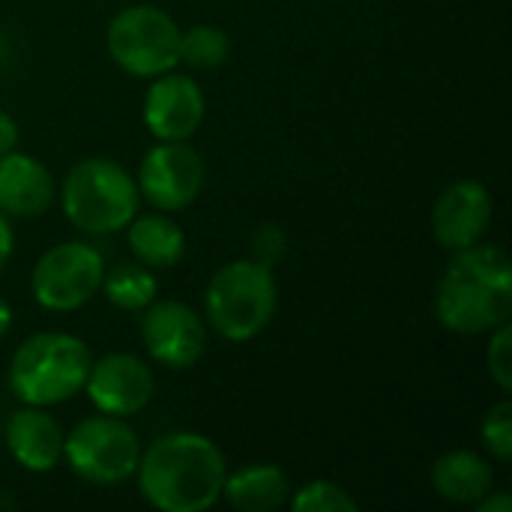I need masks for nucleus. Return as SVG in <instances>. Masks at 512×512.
Segmentation results:
<instances>
[{"label": "nucleus", "mask_w": 512, "mask_h": 512, "mask_svg": "<svg viewBox=\"0 0 512 512\" xmlns=\"http://www.w3.org/2000/svg\"><path fill=\"white\" fill-rule=\"evenodd\" d=\"M228 459L201 432H168L156 438L135 468L141 498L159 512H207L222 501Z\"/></svg>", "instance_id": "1"}, {"label": "nucleus", "mask_w": 512, "mask_h": 512, "mask_svg": "<svg viewBox=\"0 0 512 512\" xmlns=\"http://www.w3.org/2000/svg\"><path fill=\"white\" fill-rule=\"evenodd\" d=\"M435 318L456 336H489L512 318V264L498 243L450 252L435 288Z\"/></svg>", "instance_id": "2"}, {"label": "nucleus", "mask_w": 512, "mask_h": 512, "mask_svg": "<svg viewBox=\"0 0 512 512\" xmlns=\"http://www.w3.org/2000/svg\"><path fill=\"white\" fill-rule=\"evenodd\" d=\"M90 348L84 339L63 330L27 336L9 360V393L21 405L54 408L84 390L90 372Z\"/></svg>", "instance_id": "3"}, {"label": "nucleus", "mask_w": 512, "mask_h": 512, "mask_svg": "<svg viewBox=\"0 0 512 512\" xmlns=\"http://www.w3.org/2000/svg\"><path fill=\"white\" fill-rule=\"evenodd\" d=\"M60 207L69 225L81 234H117L141 207L135 174L114 159L87 156L66 171L60 183Z\"/></svg>", "instance_id": "4"}, {"label": "nucleus", "mask_w": 512, "mask_h": 512, "mask_svg": "<svg viewBox=\"0 0 512 512\" xmlns=\"http://www.w3.org/2000/svg\"><path fill=\"white\" fill-rule=\"evenodd\" d=\"M279 309V285L273 267L255 258L222 264L204 288V321L225 342H249L261 336Z\"/></svg>", "instance_id": "5"}, {"label": "nucleus", "mask_w": 512, "mask_h": 512, "mask_svg": "<svg viewBox=\"0 0 512 512\" xmlns=\"http://www.w3.org/2000/svg\"><path fill=\"white\" fill-rule=\"evenodd\" d=\"M180 24L153 3L120 9L105 33L108 57L132 78H156L180 66Z\"/></svg>", "instance_id": "6"}, {"label": "nucleus", "mask_w": 512, "mask_h": 512, "mask_svg": "<svg viewBox=\"0 0 512 512\" xmlns=\"http://www.w3.org/2000/svg\"><path fill=\"white\" fill-rule=\"evenodd\" d=\"M63 459L69 471L90 486H120L135 477L141 438L126 417L96 411L66 432Z\"/></svg>", "instance_id": "7"}, {"label": "nucleus", "mask_w": 512, "mask_h": 512, "mask_svg": "<svg viewBox=\"0 0 512 512\" xmlns=\"http://www.w3.org/2000/svg\"><path fill=\"white\" fill-rule=\"evenodd\" d=\"M105 258L84 240H66L39 255L30 273L33 300L54 315L84 309L102 288Z\"/></svg>", "instance_id": "8"}, {"label": "nucleus", "mask_w": 512, "mask_h": 512, "mask_svg": "<svg viewBox=\"0 0 512 512\" xmlns=\"http://www.w3.org/2000/svg\"><path fill=\"white\" fill-rule=\"evenodd\" d=\"M207 165L189 141H156L138 162L135 186L141 201L162 213L192 207L204 189Z\"/></svg>", "instance_id": "9"}, {"label": "nucleus", "mask_w": 512, "mask_h": 512, "mask_svg": "<svg viewBox=\"0 0 512 512\" xmlns=\"http://www.w3.org/2000/svg\"><path fill=\"white\" fill-rule=\"evenodd\" d=\"M141 345L165 369H192L207 351V321L183 300H153L141 312Z\"/></svg>", "instance_id": "10"}, {"label": "nucleus", "mask_w": 512, "mask_h": 512, "mask_svg": "<svg viewBox=\"0 0 512 512\" xmlns=\"http://www.w3.org/2000/svg\"><path fill=\"white\" fill-rule=\"evenodd\" d=\"M99 414L135 417L156 396V378L147 360L129 351H111L90 363L84 390Z\"/></svg>", "instance_id": "11"}, {"label": "nucleus", "mask_w": 512, "mask_h": 512, "mask_svg": "<svg viewBox=\"0 0 512 512\" xmlns=\"http://www.w3.org/2000/svg\"><path fill=\"white\" fill-rule=\"evenodd\" d=\"M207 114V96L192 75L177 69L150 78L141 117L156 141H189Z\"/></svg>", "instance_id": "12"}, {"label": "nucleus", "mask_w": 512, "mask_h": 512, "mask_svg": "<svg viewBox=\"0 0 512 512\" xmlns=\"http://www.w3.org/2000/svg\"><path fill=\"white\" fill-rule=\"evenodd\" d=\"M495 216V201L486 183L480 180H456L450 183L432 204V237L441 249L459 252L480 240H486Z\"/></svg>", "instance_id": "13"}, {"label": "nucleus", "mask_w": 512, "mask_h": 512, "mask_svg": "<svg viewBox=\"0 0 512 512\" xmlns=\"http://www.w3.org/2000/svg\"><path fill=\"white\" fill-rule=\"evenodd\" d=\"M57 201L54 174L30 153L9 150L0 156V213L9 219H33Z\"/></svg>", "instance_id": "14"}, {"label": "nucleus", "mask_w": 512, "mask_h": 512, "mask_svg": "<svg viewBox=\"0 0 512 512\" xmlns=\"http://www.w3.org/2000/svg\"><path fill=\"white\" fill-rule=\"evenodd\" d=\"M63 438L66 432L60 423L48 414V408L21 405L9 414L6 423V447L12 459L27 474H48L63 459Z\"/></svg>", "instance_id": "15"}, {"label": "nucleus", "mask_w": 512, "mask_h": 512, "mask_svg": "<svg viewBox=\"0 0 512 512\" xmlns=\"http://www.w3.org/2000/svg\"><path fill=\"white\" fill-rule=\"evenodd\" d=\"M432 489L459 507H474L495 489V468L474 450H450L432 465Z\"/></svg>", "instance_id": "16"}, {"label": "nucleus", "mask_w": 512, "mask_h": 512, "mask_svg": "<svg viewBox=\"0 0 512 512\" xmlns=\"http://www.w3.org/2000/svg\"><path fill=\"white\" fill-rule=\"evenodd\" d=\"M129 252L138 264L150 270H168L177 267L186 255V234L183 228L171 219V213H144L123 228Z\"/></svg>", "instance_id": "17"}, {"label": "nucleus", "mask_w": 512, "mask_h": 512, "mask_svg": "<svg viewBox=\"0 0 512 512\" xmlns=\"http://www.w3.org/2000/svg\"><path fill=\"white\" fill-rule=\"evenodd\" d=\"M222 498L240 512H273L288 504L291 480L279 465H246L225 474Z\"/></svg>", "instance_id": "18"}, {"label": "nucleus", "mask_w": 512, "mask_h": 512, "mask_svg": "<svg viewBox=\"0 0 512 512\" xmlns=\"http://www.w3.org/2000/svg\"><path fill=\"white\" fill-rule=\"evenodd\" d=\"M99 291L120 312H144L156 300L159 282L150 267L132 261V264H117L114 270H105Z\"/></svg>", "instance_id": "19"}, {"label": "nucleus", "mask_w": 512, "mask_h": 512, "mask_svg": "<svg viewBox=\"0 0 512 512\" xmlns=\"http://www.w3.org/2000/svg\"><path fill=\"white\" fill-rule=\"evenodd\" d=\"M231 39L219 24H195L180 33V63L192 69H216L228 60Z\"/></svg>", "instance_id": "20"}, {"label": "nucleus", "mask_w": 512, "mask_h": 512, "mask_svg": "<svg viewBox=\"0 0 512 512\" xmlns=\"http://www.w3.org/2000/svg\"><path fill=\"white\" fill-rule=\"evenodd\" d=\"M288 507L294 512H357L360 501L336 480H309L288 498Z\"/></svg>", "instance_id": "21"}, {"label": "nucleus", "mask_w": 512, "mask_h": 512, "mask_svg": "<svg viewBox=\"0 0 512 512\" xmlns=\"http://www.w3.org/2000/svg\"><path fill=\"white\" fill-rule=\"evenodd\" d=\"M480 441L489 450V456L501 465L512 462V402L501 399L492 405L480 423Z\"/></svg>", "instance_id": "22"}, {"label": "nucleus", "mask_w": 512, "mask_h": 512, "mask_svg": "<svg viewBox=\"0 0 512 512\" xmlns=\"http://www.w3.org/2000/svg\"><path fill=\"white\" fill-rule=\"evenodd\" d=\"M486 369L489 378L501 393L512 390V327L510 321L495 327L489 333V348H486Z\"/></svg>", "instance_id": "23"}, {"label": "nucleus", "mask_w": 512, "mask_h": 512, "mask_svg": "<svg viewBox=\"0 0 512 512\" xmlns=\"http://www.w3.org/2000/svg\"><path fill=\"white\" fill-rule=\"evenodd\" d=\"M249 246H252V255L255 261H261L264 267H276L282 258H285V249H288V234L282 225L276 222H261L252 237H249Z\"/></svg>", "instance_id": "24"}, {"label": "nucleus", "mask_w": 512, "mask_h": 512, "mask_svg": "<svg viewBox=\"0 0 512 512\" xmlns=\"http://www.w3.org/2000/svg\"><path fill=\"white\" fill-rule=\"evenodd\" d=\"M18 138H21V132H18L15 117L0 108V156L9 153V150H15L18 147Z\"/></svg>", "instance_id": "25"}, {"label": "nucleus", "mask_w": 512, "mask_h": 512, "mask_svg": "<svg viewBox=\"0 0 512 512\" xmlns=\"http://www.w3.org/2000/svg\"><path fill=\"white\" fill-rule=\"evenodd\" d=\"M474 512H512L510 492H498V489H492L486 498H480V501L474 504Z\"/></svg>", "instance_id": "26"}, {"label": "nucleus", "mask_w": 512, "mask_h": 512, "mask_svg": "<svg viewBox=\"0 0 512 512\" xmlns=\"http://www.w3.org/2000/svg\"><path fill=\"white\" fill-rule=\"evenodd\" d=\"M12 249H15V231L9 225V216L0 213V273L9 264V258H12Z\"/></svg>", "instance_id": "27"}, {"label": "nucleus", "mask_w": 512, "mask_h": 512, "mask_svg": "<svg viewBox=\"0 0 512 512\" xmlns=\"http://www.w3.org/2000/svg\"><path fill=\"white\" fill-rule=\"evenodd\" d=\"M9 330H12V306L0 297V339H6Z\"/></svg>", "instance_id": "28"}]
</instances>
